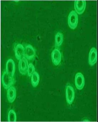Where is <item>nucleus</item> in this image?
<instances>
[{
  "label": "nucleus",
  "instance_id": "nucleus-1",
  "mask_svg": "<svg viewBox=\"0 0 98 122\" xmlns=\"http://www.w3.org/2000/svg\"><path fill=\"white\" fill-rule=\"evenodd\" d=\"M78 23V17L77 13L75 10L70 12L68 17V25L70 29L74 30L77 26Z\"/></svg>",
  "mask_w": 98,
  "mask_h": 122
},
{
  "label": "nucleus",
  "instance_id": "nucleus-2",
  "mask_svg": "<svg viewBox=\"0 0 98 122\" xmlns=\"http://www.w3.org/2000/svg\"><path fill=\"white\" fill-rule=\"evenodd\" d=\"M1 81L3 86L5 89L9 88L15 82V79L13 77L9 76L6 71L4 72L2 75Z\"/></svg>",
  "mask_w": 98,
  "mask_h": 122
},
{
  "label": "nucleus",
  "instance_id": "nucleus-3",
  "mask_svg": "<svg viewBox=\"0 0 98 122\" xmlns=\"http://www.w3.org/2000/svg\"><path fill=\"white\" fill-rule=\"evenodd\" d=\"M66 98L67 103L69 105H71L75 98V91L73 87L68 85L66 87Z\"/></svg>",
  "mask_w": 98,
  "mask_h": 122
},
{
  "label": "nucleus",
  "instance_id": "nucleus-4",
  "mask_svg": "<svg viewBox=\"0 0 98 122\" xmlns=\"http://www.w3.org/2000/svg\"><path fill=\"white\" fill-rule=\"evenodd\" d=\"M24 47L25 49V57L29 61L33 60L36 55L35 50L34 48L30 44L25 45Z\"/></svg>",
  "mask_w": 98,
  "mask_h": 122
},
{
  "label": "nucleus",
  "instance_id": "nucleus-5",
  "mask_svg": "<svg viewBox=\"0 0 98 122\" xmlns=\"http://www.w3.org/2000/svg\"><path fill=\"white\" fill-rule=\"evenodd\" d=\"M14 51L15 56L17 60H20L24 56L25 49L22 44L16 43L14 46Z\"/></svg>",
  "mask_w": 98,
  "mask_h": 122
},
{
  "label": "nucleus",
  "instance_id": "nucleus-6",
  "mask_svg": "<svg viewBox=\"0 0 98 122\" xmlns=\"http://www.w3.org/2000/svg\"><path fill=\"white\" fill-rule=\"evenodd\" d=\"M28 61L27 59L25 56L19 60V69L20 72L22 75H26L27 74Z\"/></svg>",
  "mask_w": 98,
  "mask_h": 122
},
{
  "label": "nucleus",
  "instance_id": "nucleus-7",
  "mask_svg": "<svg viewBox=\"0 0 98 122\" xmlns=\"http://www.w3.org/2000/svg\"><path fill=\"white\" fill-rule=\"evenodd\" d=\"M51 58L54 65L58 66L60 64L62 60V54L58 49L56 48L53 50L51 53Z\"/></svg>",
  "mask_w": 98,
  "mask_h": 122
},
{
  "label": "nucleus",
  "instance_id": "nucleus-8",
  "mask_svg": "<svg viewBox=\"0 0 98 122\" xmlns=\"http://www.w3.org/2000/svg\"><path fill=\"white\" fill-rule=\"evenodd\" d=\"M75 83L76 87L79 90H82L85 85L84 76L81 72H78L75 75Z\"/></svg>",
  "mask_w": 98,
  "mask_h": 122
},
{
  "label": "nucleus",
  "instance_id": "nucleus-9",
  "mask_svg": "<svg viewBox=\"0 0 98 122\" xmlns=\"http://www.w3.org/2000/svg\"><path fill=\"white\" fill-rule=\"evenodd\" d=\"M15 71V65L14 61L11 59H8L6 63V72L10 76L14 77Z\"/></svg>",
  "mask_w": 98,
  "mask_h": 122
},
{
  "label": "nucleus",
  "instance_id": "nucleus-10",
  "mask_svg": "<svg viewBox=\"0 0 98 122\" xmlns=\"http://www.w3.org/2000/svg\"><path fill=\"white\" fill-rule=\"evenodd\" d=\"M86 6L85 0H75V1L74 8L76 13L81 15L85 11Z\"/></svg>",
  "mask_w": 98,
  "mask_h": 122
},
{
  "label": "nucleus",
  "instance_id": "nucleus-11",
  "mask_svg": "<svg viewBox=\"0 0 98 122\" xmlns=\"http://www.w3.org/2000/svg\"><path fill=\"white\" fill-rule=\"evenodd\" d=\"M98 58V53L96 48L93 47L91 49L88 57V63L90 66H93L96 63Z\"/></svg>",
  "mask_w": 98,
  "mask_h": 122
},
{
  "label": "nucleus",
  "instance_id": "nucleus-12",
  "mask_svg": "<svg viewBox=\"0 0 98 122\" xmlns=\"http://www.w3.org/2000/svg\"><path fill=\"white\" fill-rule=\"evenodd\" d=\"M7 97L9 103H13L15 101L16 97V90L14 86H12L8 88Z\"/></svg>",
  "mask_w": 98,
  "mask_h": 122
},
{
  "label": "nucleus",
  "instance_id": "nucleus-13",
  "mask_svg": "<svg viewBox=\"0 0 98 122\" xmlns=\"http://www.w3.org/2000/svg\"><path fill=\"white\" fill-rule=\"evenodd\" d=\"M63 36L61 32H58L55 36V43L56 47H60L63 42Z\"/></svg>",
  "mask_w": 98,
  "mask_h": 122
},
{
  "label": "nucleus",
  "instance_id": "nucleus-14",
  "mask_svg": "<svg viewBox=\"0 0 98 122\" xmlns=\"http://www.w3.org/2000/svg\"><path fill=\"white\" fill-rule=\"evenodd\" d=\"M40 81V76L37 72L35 71L31 76V82L32 86L34 87H36L39 83Z\"/></svg>",
  "mask_w": 98,
  "mask_h": 122
},
{
  "label": "nucleus",
  "instance_id": "nucleus-15",
  "mask_svg": "<svg viewBox=\"0 0 98 122\" xmlns=\"http://www.w3.org/2000/svg\"><path fill=\"white\" fill-rule=\"evenodd\" d=\"M8 121L9 122H15L16 121V114L14 110L11 109L8 115Z\"/></svg>",
  "mask_w": 98,
  "mask_h": 122
},
{
  "label": "nucleus",
  "instance_id": "nucleus-16",
  "mask_svg": "<svg viewBox=\"0 0 98 122\" xmlns=\"http://www.w3.org/2000/svg\"><path fill=\"white\" fill-rule=\"evenodd\" d=\"M35 71V68L32 63H30L27 68V73L28 76L31 77Z\"/></svg>",
  "mask_w": 98,
  "mask_h": 122
}]
</instances>
